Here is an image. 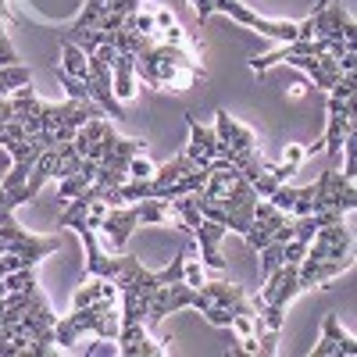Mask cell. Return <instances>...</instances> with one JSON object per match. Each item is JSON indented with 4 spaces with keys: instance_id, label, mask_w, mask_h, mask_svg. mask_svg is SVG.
<instances>
[{
    "instance_id": "1",
    "label": "cell",
    "mask_w": 357,
    "mask_h": 357,
    "mask_svg": "<svg viewBox=\"0 0 357 357\" xmlns=\"http://www.w3.org/2000/svg\"><path fill=\"white\" fill-rule=\"evenodd\" d=\"M211 175H207V183L200 193H190L193 197V207L211 218L218 225H225L229 232H240L247 236L250 232V222H254V207H257V190L250 186V178L229 165V161H211L207 165Z\"/></svg>"
},
{
    "instance_id": "2",
    "label": "cell",
    "mask_w": 357,
    "mask_h": 357,
    "mask_svg": "<svg viewBox=\"0 0 357 357\" xmlns=\"http://www.w3.org/2000/svg\"><path fill=\"white\" fill-rule=\"evenodd\" d=\"M136 79H143L154 89H190L193 82H204L207 72L200 61H193L186 47L165 43L154 36L136 57Z\"/></svg>"
},
{
    "instance_id": "3",
    "label": "cell",
    "mask_w": 357,
    "mask_h": 357,
    "mask_svg": "<svg viewBox=\"0 0 357 357\" xmlns=\"http://www.w3.org/2000/svg\"><path fill=\"white\" fill-rule=\"evenodd\" d=\"M118 325H122V304L118 296H104L97 304H86V307H72L65 318L54 321V340L61 350H75V343L89 333L97 340H118Z\"/></svg>"
},
{
    "instance_id": "4",
    "label": "cell",
    "mask_w": 357,
    "mask_h": 357,
    "mask_svg": "<svg viewBox=\"0 0 357 357\" xmlns=\"http://www.w3.org/2000/svg\"><path fill=\"white\" fill-rule=\"evenodd\" d=\"M143 222H146V225H165V222H172V204H168V200H158V197H146V200H132V204L107 207L97 229H104V236L111 240L114 254H122L126 243H129V236H132Z\"/></svg>"
},
{
    "instance_id": "5",
    "label": "cell",
    "mask_w": 357,
    "mask_h": 357,
    "mask_svg": "<svg viewBox=\"0 0 357 357\" xmlns=\"http://www.w3.org/2000/svg\"><path fill=\"white\" fill-rule=\"evenodd\" d=\"M193 11H197V22L204 25L207 18H211L215 11L229 15L232 22H240L243 29H254V33L268 36V40H279V43H289L301 36V29H296V22H275V18H264L257 11H250L243 0H190Z\"/></svg>"
},
{
    "instance_id": "6",
    "label": "cell",
    "mask_w": 357,
    "mask_h": 357,
    "mask_svg": "<svg viewBox=\"0 0 357 357\" xmlns=\"http://www.w3.org/2000/svg\"><path fill=\"white\" fill-rule=\"evenodd\" d=\"M354 72L340 75V82L329 89V129H325V154L333 161L343 154V139L354 132Z\"/></svg>"
},
{
    "instance_id": "7",
    "label": "cell",
    "mask_w": 357,
    "mask_h": 357,
    "mask_svg": "<svg viewBox=\"0 0 357 357\" xmlns=\"http://www.w3.org/2000/svg\"><path fill=\"white\" fill-rule=\"evenodd\" d=\"M296 29H301L296 40H311L314 36V40H329V43H354V36H357L354 18L340 4H333V0H325L314 15H307L304 22H296Z\"/></svg>"
},
{
    "instance_id": "8",
    "label": "cell",
    "mask_w": 357,
    "mask_h": 357,
    "mask_svg": "<svg viewBox=\"0 0 357 357\" xmlns=\"http://www.w3.org/2000/svg\"><path fill=\"white\" fill-rule=\"evenodd\" d=\"M314 186V207H311V215L314 211H333V215H350L354 207H357V190H354V178H347L343 172L329 168V172H321L318 175V183Z\"/></svg>"
},
{
    "instance_id": "9",
    "label": "cell",
    "mask_w": 357,
    "mask_h": 357,
    "mask_svg": "<svg viewBox=\"0 0 357 357\" xmlns=\"http://www.w3.org/2000/svg\"><path fill=\"white\" fill-rule=\"evenodd\" d=\"M350 254H354V232H350V225L340 218V222L321 225V229L311 236L304 257H318V261H354Z\"/></svg>"
},
{
    "instance_id": "10",
    "label": "cell",
    "mask_w": 357,
    "mask_h": 357,
    "mask_svg": "<svg viewBox=\"0 0 357 357\" xmlns=\"http://www.w3.org/2000/svg\"><path fill=\"white\" fill-rule=\"evenodd\" d=\"M293 222V215H286V211H279L275 204H268L264 197L257 200V207H254V222H250V232L243 236L247 240V247L250 250H261V247H268L275 240V236L286 229Z\"/></svg>"
},
{
    "instance_id": "11",
    "label": "cell",
    "mask_w": 357,
    "mask_h": 357,
    "mask_svg": "<svg viewBox=\"0 0 357 357\" xmlns=\"http://www.w3.org/2000/svg\"><path fill=\"white\" fill-rule=\"evenodd\" d=\"M186 126H190V143H186V158L190 161H197V165H211V161H225V143L218 139V132H215V126L207 129V126H200L197 122V114H186Z\"/></svg>"
},
{
    "instance_id": "12",
    "label": "cell",
    "mask_w": 357,
    "mask_h": 357,
    "mask_svg": "<svg viewBox=\"0 0 357 357\" xmlns=\"http://www.w3.org/2000/svg\"><path fill=\"white\" fill-rule=\"evenodd\" d=\"M197 289H200L218 311H225L229 318H232V314H254V318H257L254 301H250V296L236 286V282H207V279H204V286H197Z\"/></svg>"
},
{
    "instance_id": "13",
    "label": "cell",
    "mask_w": 357,
    "mask_h": 357,
    "mask_svg": "<svg viewBox=\"0 0 357 357\" xmlns=\"http://www.w3.org/2000/svg\"><path fill=\"white\" fill-rule=\"evenodd\" d=\"M314 357H354L357 354V340L340 325V318L336 314H325V321H321V340L314 343V350H311Z\"/></svg>"
},
{
    "instance_id": "14",
    "label": "cell",
    "mask_w": 357,
    "mask_h": 357,
    "mask_svg": "<svg viewBox=\"0 0 357 357\" xmlns=\"http://www.w3.org/2000/svg\"><path fill=\"white\" fill-rule=\"evenodd\" d=\"M225 232H229L225 225H218V222H211V218H204V215H200V225L193 229L197 243H200L204 268H211V272H222V268H225V257H222V250H218V243H222Z\"/></svg>"
},
{
    "instance_id": "15",
    "label": "cell",
    "mask_w": 357,
    "mask_h": 357,
    "mask_svg": "<svg viewBox=\"0 0 357 357\" xmlns=\"http://www.w3.org/2000/svg\"><path fill=\"white\" fill-rule=\"evenodd\" d=\"M61 72L72 75L75 82H82V86L89 89V57H86L72 40H61ZM89 97H93V93H89Z\"/></svg>"
},
{
    "instance_id": "16",
    "label": "cell",
    "mask_w": 357,
    "mask_h": 357,
    "mask_svg": "<svg viewBox=\"0 0 357 357\" xmlns=\"http://www.w3.org/2000/svg\"><path fill=\"white\" fill-rule=\"evenodd\" d=\"M104 8H107V0H86V8H82L79 18L65 29V36H79V33H86V29H93V25L100 22Z\"/></svg>"
},
{
    "instance_id": "17",
    "label": "cell",
    "mask_w": 357,
    "mask_h": 357,
    "mask_svg": "<svg viewBox=\"0 0 357 357\" xmlns=\"http://www.w3.org/2000/svg\"><path fill=\"white\" fill-rule=\"evenodd\" d=\"M33 82V72L25 65H4L0 68V97H11L18 86H29Z\"/></svg>"
},
{
    "instance_id": "18",
    "label": "cell",
    "mask_w": 357,
    "mask_h": 357,
    "mask_svg": "<svg viewBox=\"0 0 357 357\" xmlns=\"http://www.w3.org/2000/svg\"><path fill=\"white\" fill-rule=\"evenodd\" d=\"M33 282H36V268H18V272H8V275H4V293L29 289Z\"/></svg>"
},
{
    "instance_id": "19",
    "label": "cell",
    "mask_w": 357,
    "mask_h": 357,
    "mask_svg": "<svg viewBox=\"0 0 357 357\" xmlns=\"http://www.w3.org/2000/svg\"><path fill=\"white\" fill-rule=\"evenodd\" d=\"M183 282H186V286H193V289H197V286H204V268H200V261H197V257H190V254H186V264H183Z\"/></svg>"
},
{
    "instance_id": "20",
    "label": "cell",
    "mask_w": 357,
    "mask_h": 357,
    "mask_svg": "<svg viewBox=\"0 0 357 357\" xmlns=\"http://www.w3.org/2000/svg\"><path fill=\"white\" fill-rule=\"evenodd\" d=\"M307 158V146H301V143H286V154H282V165L286 168H301V161Z\"/></svg>"
},
{
    "instance_id": "21",
    "label": "cell",
    "mask_w": 357,
    "mask_h": 357,
    "mask_svg": "<svg viewBox=\"0 0 357 357\" xmlns=\"http://www.w3.org/2000/svg\"><path fill=\"white\" fill-rule=\"evenodd\" d=\"M154 175V165L146 161L143 154H136L132 161H129V178H151Z\"/></svg>"
},
{
    "instance_id": "22",
    "label": "cell",
    "mask_w": 357,
    "mask_h": 357,
    "mask_svg": "<svg viewBox=\"0 0 357 357\" xmlns=\"http://www.w3.org/2000/svg\"><path fill=\"white\" fill-rule=\"evenodd\" d=\"M136 29H139L143 36H158V25H154V15H151V11H143V8L136 11Z\"/></svg>"
},
{
    "instance_id": "23",
    "label": "cell",
    "mask_w": 357,
    "mask_h": 357,
    "mask_svg": "<svg viewBox=\"0 0 357 357\" xmlns=\"http://www.w3.org/2000/svg\"><path fill=\"white\" fill-rule=\"evenodd\" d=\"M154 25H158V33H165V29H172V25H178V22H175V15H172L168 8H158V11H154Z\"/></svg>"
},
{
    "instance_id": "24",
    "label": "cell",
    "mask_w": 357,
    "mask_h": 357,
    "mask_svg": "<svg viewBox=\"0 0 357 357\" xmlns=\"http://www.w3.org/2000/svg\"><path fill=\"white\" fill-rule=\"evenodd\" d=\"M4 254H8V247H4V243H0V257H4Z\"/></svg>"
},
{
    "instance_id": "25",
    "label": "cell",
    "mask_w": 357,
    "mask_h": 357,
    "mask_svg": "<svg viewBox=\"0 0 357 357\" xmlns=\"http://www.w3.org/2000/svg\"><path fill=\"white\" fill-rule=\"evenodd\" d=\"M158 4H168V0H158Z\"/></svg>"
}]
</instances>
